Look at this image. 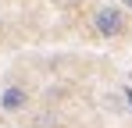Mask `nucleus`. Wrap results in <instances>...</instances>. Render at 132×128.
Masks as SVG:
<instances>
[{
  "label": "nucleus",
  "mask_w": 132,
  "mask_h": 128,
  "mask_svg": "<svg viewBox=\"0 0 132 128\" xmlns=\"http://www.w3.org/2000/svg\"><path fill=\"white\" fill-rule=\"evenodd\" d=\"M93 29L111 39V36H121V32H125V18H121L118 7H100V11L93 14Z\"/></svg>",
  "instance_id": "nucleus-1"
},
{
  "label": "nucleus",
  "mask_w": 132,
  "mask_h": 128,
  "mask_svg": "<svg viewBox=\"0 0 132 128\" xmlns=\"http://www.w3.org/2000/svg\"><path fill=\"white\" fill-rule=\"evenodd\" d=\"M25 100H29V96H25V89H22V85H7V89L0 93V107H4L7 114L22 110V107H25Z\"/></svg>",
  "instance_id": "nucleus-2"
},
{
  "label": "nucleus",
  "mask_w": 132,
  "mask_h": 128,
  "mask_svg": "<svg viewBox=\"0 0 132 128\" xmlns=\"http://www.w3.org/2000/svg\"><path fill=\"white\" fill-rule=\"evenodd\" d=\"M125 100H129V107H132V89H125Z\"/></svg>",
  "instance_id": "nucleus-3"
},
{
  "label": "nucleus",
  "mask_w": 132,
  "mask_h": 128,
  "mask_svg": "<svg viewBox=\"0 0 132 128\" xmlns=\"http://www.w3.org/2000/svg\"><path fill=\"white\" fill-rule=\"evenodd\" d=\"M121 4H125V7H129V11H132V0H121Z\"/></svg>",
  "instance_id": "nucleus-4"
}]
</instances>
